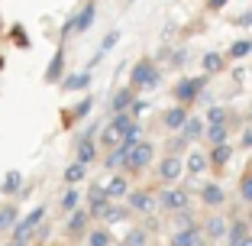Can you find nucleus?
<instances>
[{
    "label": "nucleus",
    "instance_id": "1",
    "mask_svg": "<svg viewBox=\"0 0 252 246\" xmlns=\"http://www.w3.org/2000/svg\"><path fill=\"white\" fill-rule=\"evenodd\" d=\"M45 214H49V208L45 204H39V208H32L26 217H20V224L13 227V233H10V240H13L16 246H30V240L36 237V230L42 227Z\"/></svg>",
    "mask_w": 252,
    "mask_h": 246
},
{
    "label": "nucleus",
    "instance_id": "2",
    "mask_svg": "<svg viewBox=\"0 0 252 246\" xmlns=\"http://www.w3.org/2000/svg\"><path fill=\"white\" fill-rule=\"evenodd\" d=\"M158 81H162V71H158V65L152 59H139L133 65V71H129V88L136 91H152L158 88Z\"/></svg>",
    "mask_w": 252,
    "mask_h": 246
},
{
    "label": "nucleus",
    "instance_id": "3",
    "mask_svg": "<svg viewBox=\"0 0 252 246\" xmlns=\"http://www.w3.org/2000/svg\"><path fill=\"white\" fill-rule=\"evenodd\" d=\"M191 204V191L181 185H168L158 191V208L162 211H171V214H178V211H188Z\"/></svg>",
    "mask_w": 252,
    "mask_h": 246
},
{
    "label": "nucleus",
    "instance_id": "4",
    "mask_svg": "<svg viewBox=\"0 0 252 246\" xmlns=\"http://www.w3.org/2000/svg\"><path fill=\"white\" fill-rule=\"evenodd\" d=\"M126 208L133 214H156L158 211V194L152 188H133L129 198H126Z\"/></svg>",
    "mask_w": 252,
    "mask_h": 246
},
{
    "label": "nucleus",
    "instance_id": "5",
    "mask_svg": "<svg viewBox=\"0 0 252 246\" xmlns=\"http://www.w3.org/2000/svg\"><path fill=\"white\" fill-rule=\"evenodd\" d=\"M152 159H156V146L149 140H139L129 149V156H126V172H142V169H149L152 165Z\"/></svg>",
    "mask_w": 252,
    "mask_h": 246
},
{
    "label": "nucleus",
    "instance_id": "6",
    "mask_svg": "<svg viewBox=\"0 0 252 246\" xmlns=\"http://www.w3.org/2000/svg\"><path fill=\"white\" fill-rule=\"evenodd\" d=\"M94 16H97V7H94V3H84V7L65 23V30H62V39L78 36V33H88V30H91V23H94Z\"/></svg>",
    "mask_w": 252,
    "mask_h": 246
},
{
    "label": "nucleus",
    "instance_id": "7",
    "mask_svg": "<svg viewBox=\"0 0 252 246\" xmlns=\"http://www.w3.org/2000/svg\"><path fill=\"white\" fill-rule=\"evenodd\" d=\"M204 84H207V75H197V78H181L178 84H175V97H178V104H191V101H197L200 91H204Z\"/></svg>",
    "mask_w": 252,
    "mask_h": 246
},
{
    "label": "nucleus",
    "instance_id": "8",
    "mask_svg": "<svg viewBox=\"0 0 252 246\" xmlns=\"http://www.w3.org/2000/svg\"><path fill=\"white\" fill-rule=\"evenodd\" d=\"M156 175H158V181H165V185H175V181L185 175V159H181V156H171V152H168V156L156 165Z\"/></svg>",
    "mask_w": 252,
    "mask_h": 246
},
{
    "label": "nucleus",
    "instance_id": "9",
    "mask_svg": "<svg viewBox=\"0 0 252 246\" xmlns=\"http://www.w3.org/2000/svg\"><path fill=\"white\" fill-rule=\"evenodd\" d=\"M68 237L71 240H81V237H88L91 233V214H88V208H78L74 214H68Z\"/></svg>",
    "mask_w": 252,
    "mask_h": 246
},
{
    "label": "nucleus",
    "instance_id": "10",
    "mask_svg": "<svg viewBox=\"0 0 252 246\" xmlns=\"http://www.w3.org/2000/svg\"><path fill=\"white\" fill-rule=\"evenodd\" d=\"M207 243V237H204V227H185V230H175L168 240V246H200Z\"/></svg>",
    "mask_w": 252,
    "mask_h": 246
},
{
    "label": "nucleus",
    "instance_id": "11",
    "mask_svg": "<svg viewBox=\"0 0 252 246\" xmlns=\"http://www.w3.org/2000/svg\"><path fill=\"white\" fill-rule=\"evenodd\" d=\"M129 191H133V185H129V175H126V172H117V175L107 181V198H110V201H126Z\"/></svg>",
    "mask_w": 252,
    "mask_h": 246
},
{
    "label": "nucleus",
    "instance_id": "12",
    "mask_svg": "<svg viewBox=\"0 0 252 246\" xmlns=\"http://www.w3.org/2000/svg\"><path fill=\"white\" fill-rule=\"evenodd\" d=\"M133 104H136V88L126 84V88H120L117 94L110 97V117H113V113H129Z\"/></svg>",
    "mask_w": 252,
    "mask_h": 246
},
{
    "label": "nucleus",
    "instance_id": "13",
    "mask_svg": "<svg viewBox=\"0 0 252 246\" xmlns=\"http://www.w3.org/2000/svg\"><path fill=\"white\" fill-rule=\"evenodd\" d=\"M42 81L45 84H55V81H65V49H55V55H52V62L45 65V75H42Z\"/></svg>",
    "mask_w": 252,
    "mask_h": 246
},
{
    "label": "nucleus",
    "instance_id": "14",
    "mask_svg": "<svg viewBox=\"0 0 252 246\" xmlns=\"http://www.w3.org/2000/svg\"><path fill=\"white\" fill-rule=\"evenodd\" d=\"M226 233H230V224L223 220V214H210L207 220H204V237H207L210 243H217V240H226Z\"/></svg>",
    "mask_w": 252,
    "mask_h": 246
},
{
    "label": "nucleus",
    "instance_id": "15",
    "mask_svg": "<svg viewBox=\"0 0 252 246\" xmlns=\"http://www.w3.org/2000/svg\"><path fill=\"white\" fill-rule=\"evenodd\" d=\"M188 117H191L188 107L185 104H175V107H168V110L162 113V123H165V130H175V133H178V130L188 123Z\"/></svg>",
    "mask_w": 252,
    "mask_h": 246
},
{
    "label": "nucleus",
    "instance_id": "16",
    "mask_svg": "<svg viewBox=\"0 0 252 246\" xmlns=\"http://www.w3.org/2000/svg\"><path fill=\"white\" fill-rule=\"evenodd\" d=\"M94 159H97V142H94V136H91V133H84L81 142H78V159H74V162L91 165Z\"/></svg>",
    "mask_w": 252,
    "mask_h": 246
},
{
    "label": "nucleus",
    "instance_id": "17",
    "mask_svg": "<svg viewBox=\"0 0 252 246\" xmlns=\"http://www.w3.org/2000/svg\"><path fill=\"white\" fill-rule=\"evenodd\" d=\"M200 201L207 204V208H220V204L226 201V194H223V185H217V181L204 185V188H200Z\"/></svg>",
    "mask_w": 252,
    "mask_h": 246
},
{
    "label": "nucleus",
    "instance_id": "18",
    "mask_svg": "<svg viewBox=\"0 0 252 246\" xmlns=\"http://www.w3.org/2000/svg\"><path fill=\"white\" fill-rule=\"evenodd\" d=\"M181 136H185L188 142H194V140H200V136L207 133V120H200V117H188V123L178 130Z\"/></svg>",
    "mask_w": 252,
    "mask_h": 246
},
{
    "label": "nucleus",
    "instance_id": "19",
    "mask_svg": "<svg viewBox=\"0 0 252 246\" xmlns=\"http://www.w3.org/2000/svg\"><path fill=\"white\" fill-rule=\"evenodd\" d=\"M78 208H81V188H68V191L59 198V211L62 214H74Z\"/></svg>",
    "mask_w": 252,
    "mask_h": 246
},
{
    "label": "nucleus",
    "instance_id": "20",
    "mask_svg": "<svg viewBox=\"0 0 252 246\" xmlns=\"http://www.w3.org/2000/svg\"><path fill=\"white\" fill-rule=\"evenodd\" d=\"M88 84H91V71L84 68V71L65 75V81H62V91H88Z\"/></svg>",
    "mask_w": 252,
    "mask_h": 246
},
{
    "label": "nucleus",
    "instance_id": "21",
    "mask_svg": "<svg viewBox=\"0 0 252 246\" xmlns=\"http://www.w3.org/2000/svg\"><path fill=\"white\" fill-rule=\"evenodd\" d=\"M126 156H129V146H117V149H110V152H107V159H104V169L107 172L126 169Z\"/></svg>",
    "mask_w": 252,
    "mask_h": 246
},
{
    "label": "nucleus",
    "instance_id": "22",
    "mask_svg": "<svg viewBox=\"0 0 252 246\" xmlns=\"http://www.w3.org/2000/svg\"><path fill=\"white\" fill-rule=\"evenodd\" d=\"M207 159H210L214 169H223V165L233 159V146H230V142H223V146H210V156Z\"/></svg>",
    "mask_w": 252,
    "mask_h": 246
},
{
    "label": "nucleus",
    "instance_id": "23",
    "mask_svg": "<svg viewBox=\"0 0 252 246\" xmlns=\"http://www.w3.org/2000/svg\"><path fill=\"white\" fill-rule=\"evenodd\" d=\"M207 165H210V159L204 156V152H191V156L185 159V172H188V175H204Z\"/></svg>",
    "mask_w": 252,
    "mask_h": 246
},
{
    "label": "nucleus",
    "instance_id": "24",
    "mask_svg": "<svg viewBox=\"0 0 252 246\" xmlns=\"http://www.w3.org/2000/svg\"><path fill=\"white\" fill-rule=\"evenodd\" d=\"M16 224H20V211H16L13 204L0 208V233H13Z\"/></svg>",
    "mask_w": 252,
    "mask_h": 246
},
{
    "label": "nucleus",
    "instance_id": "25",
    "mask_svg": "<svg viewBox=\"0 0 252 246\" xmlns=\"http://www.w3.org/2000/svg\"><path fill=\"white\" fill-rule=\"evenodd\" d=\"M84 178H88V165H81V162H71V165L65 169V185H68V188H78Z\"/></svg>",
    "mask_w": 252,
    "mask_h": 246
},
{
    "label": "nucleus",
    "instance_id": "26",
    "mask_svg": "<svg viewBox=\"0 0 252 246\" xmlns=\"http://www.w3.org/2000/svg\"><path fill=\"white\" fill-rule=\"evenodd\" d=\"M20 188H23V172L10 169L7 175H3V181H0V191H3V194H16Z\"/></svg>",
    "mask_w": 252,
    "mask_h": 246
},
{
    "label": "nucleus",
    "instance_id": "27",
    "mask_svg": "<svg viewBox=\"0 0 252 246\" xmlns=\"http://www.w3.org/2000/svg\"><path fill=\"white\" fill-rule=\"evenodd\" d=\"M117 240H113L110 227H94V230L88 233V246H113Z\"/></svg>",
    "mask_w": 252,
    "mask_h": 246
},
{
    "label": "nucleus",
    "instance_id": "28",
    "mask_svg": "<svg viewBox=\"0 0 252 246\" xmlns=\"http://www.w3.org/2000/svg\"><path fill=\"white\" fill-rule=\"evenodd\" d=\"M200 65H204V75H217V71H223L226 59H223L220 52H207L204 59H200Z\"/></svg>",
    "mask_w": 252,
    "mask_h": 246
},
{
    "label": "nucleus",
    "instance_id": "29",
    "mask_svg": "<svg viewBox=\"0 0 252 246\" xmlns=\"http://www.w3.org/2000/svg\"><path fill=\"white\" fill-rule=\"evenodd\" d=\"M117 42H120V33H117V30H113V33H107V36H104V42H100V49H97V52H94V59H91V65L104 62V55L110 52V49H113Z\"/></svg>",
    "mask_w": 252,
    "mask_h": 246
},
{
    "label": "nucleus",
    "instance_id": "30",
    "mask_svg": "<svg viewBox=\"0 0 252 246\" xmlns=\"http://www.w3.org/2000/svg\"><path fill=\"white\" fill-rule=\"evenodd\" d=\"M204 140H207L210 146H223V142H230V130L226 127H207Z\"/></svg>",
    "mask_w": 252,
    "mask_h": 246
},
{
    "label": "nucleus",
    "instance_id": "31",
    "mask_svg": "<svg viewBox=\"0 0 252 246\" xmlns=\"http://www.w3.org/2000/svg\"><path fill=\"white\" fill-rule=\"evenodd\" d=\"M243 237H249V220H233V224H230V233H226L230 246H236Z\"/></svg>",
    "mask_w": 252,
    "mask_h": 246
},
{
    "label": "nucleus",
    "instance_id": "32",
    "mask_svg": "<svg viewBox=\"0 0 252 246\" xmlns=\"http://www.w3.org/2000/svg\"><path fill=\"white\" fill-rule=\"evenodd\" d=\"M120 243H123V246H149V233L142 230V227H133V230L126 233Z\"/></svg>",
    "mask_w": 252,
    "mask_h": 246
},
{
    "label": "nucleus",
    "instance_id": "33",
    "mask_svg": "<svg viewBox=\"0 0 252 246\" xmlns=\"http://www.w3.org/2000/svg\"><path fill=\"white\" fill-rule=\"evenodd\" d=\"M91 107H94V101H91V97H84L81 104H74V107H71V113L65 117V123H74V120H84V117L91 113Z\"/></svg>",
    "mask_w": 252,
    "mask_h": 246
},
{
    "label": "nucleus",
    "instance_id": "34",
    "mask_svg": "<svg viewBox=\"0 0 252 246\" xmlns=\"http://www.w3.org/2000/svg\"><path fill=\"white\" fill-rule=\"evenodd\" d=\"M207 127H226V120H230V113H226V107H210L207 110Z\"/></svg>",
    "mask_w": 252,
    "mask_h": 246
},
{
    "label": "nucleus",
    "instance_id": "35",
    "mask_svg": "<svg viewBox=\"0 0 252 246\" xmlns=\"http://www.w3.org/2000/svg\"><path fill=\"white\" fill-rule=\"evenodd\" d=\"M249 52H252V39H236V42L230 45V52H226V59H246Z\"/></svg>",
    "mask_w": 252,
    "mask_h": 246
},
{
    "label": "nucleus",
    "instance_id": "36",
    "mask_svg": "<svg viewBox=\"0 0 252 246\" xmlns=\"http://www.w3.org/2000/svg\"><path fill=\"white\" fill-rule=\"evenodd\" d=\"M100 201H110L107 198V185H91L88 188V204H100Z\"/></svg>",
    "mask_w": 252,
    "mask_h": 246
},
{
    "label": "nucleus",
    "instance_id": "37",
    "mask_svg": "<svg viewBox=\"0 0 252 246\" xmlns=\"http://www.w3.org/2000/svg\"><path fill=\"white\" fill-rule=\"evenodd\" d=\"M194 224H197V220H194V211H191V208L175 214V227H178V230H185V227H194Z\"/></svg>",
    "mask_w": 252,
    "mask_h": 246
},
{
    "label": "nucleus",
    "instance_id": "38",
    "mask_svg": "<svg viewBox=\"0 0 252 246\" xmlns=\"http://www.w3.org/2000/svg\"><path fill=\"white\" fill-rule=\"evenodd\" d=\"M239 198L252 204V172H246L243 178H239Z\"/></svg>",
    "mask_w": 252,
    "mask_h": 246
},
{
    "label": "nucleus",
    "instance_id": "39",
    "mask_svg": "<svg viewBox=\"0 0 252 246\" xmlns=\"http://www.w3.org/2000/svg\"><path fill=\"white\" fill-rule=\"evenodd\" d=\"M188 149V140H185V136H175V140H171V156H181V152H185Z\"/></svg>",
    "mask_w": 252,
    "mask_h": 246
},
{
    "label": "nucleus",
    "instance_id": "40",
    "mask_svg": "<svg viewBox=\"0 0 252 246\" xmlns=\"http://www.w3.org/2000/svg\"><path fill=\"white\" fill-rule=\"evenodd\" d=\"M13 42H16V45H23V49L30 45V39L23 36V26H13Z\"/></svg>",
    "mask_w": 252,
    "mask_h": 246
},
{
    "label": "nucleus",
    "instance_id": "41",
    "mask_svg": "<svg viewBox=\"0 0 252 246\" xmlns=\"http://www.w3.org/2000/svg\"><path fill=\"white\" fill-rule=\"evenodd\" d=\"M146 110H149V101L136 97V104H133V110H129V113H133V117H139V113H146Z\"/></svg>",
    "mask_w": 252,
    "mask_h": 246
},
{
    "label": "nucleus",
    "instance_id": "42",
    "mask_svg": "<svg viewBox=\"0 0 252 246\" xmlns=\"http://www.w3.org/2000/svg\"><path fill=\"white\" fill-rule=\"evenodd\" d=\"M181 62H188V49H178V52L171 55V65H181Z\"/></svg>",
    "mask_w": 252,
    "mask_h": 246
},
{
    "label": "nucleus",
    "instance_id": "43",
    "mask_svg": "<svg viewBox=\"0 0 252 246\" xmlns=\"http://www.w3.org/2000/svg\"><path fill=\"white\" fill-rule=\"evenodd\" d=\"M226 3H230V0H207V7H210V10H223Z\"/></svg>",
    "mask_w": 252,
    "mask_h": 246
},
{
    "label": "nucleus",
    "instance_id": "44",
    "mask_svg": "<svg viewBox=\"0 0 252 246\" xmlns=\"http://www.w3.org/2000/svg\"><path fill=\"white\" fill-rule=\"evenodd\" d=\"M239 142H243L246 149H252V130H246V133H243V140H239Z\"/></svg>",
    "mask_w": 252,
    "mask_h": 246
},
{
    "label": "nucleus",
    "instance_id": "45",
    "mask_svg": "<svg viewBox=\"0 0 252 246\" xmlns=\"http://www.w3.org/2000/svg\"><path fill=\"white\" fill-rule=\"evenodd\" d=\"M236 23H239V26H252V10H249V13H243Z\"/></svg>",
    "mask_w": 252,
    "mask_h": 246
},
{
    "label": "nucleus",
    "instance_id": "46",
    "mask_svg": "<svg viewBox=\"0 0 252 246\" xmlns=\"http://www.w3.org/2000/svg\"><path fill=\"white\" fill-rule=\"evenodd\" d=\"M236 246H252V233H249V237H243V240H239Z\"/></svg>",
    "mask_w": 252,
    "mask_h": 246
},
{
    "label": "nucleus",
    "instance_id": "47",
    "mask_svg": "<svg viewBox=\"0 0 252 246\" xmlns=\"http://www.w3.org/2000/svg\"><path fill=\"white\" fill-rule=\"evenodd\" d=\"M3 246H16V243H13V240H7V243H3Z\"/></svg>",
    "mask_w": 252,
    "mask_h": 246
},
{
    "label": "nucleus",
    "instance_id": "48",
    "mask_svg": "<svg viewBox=\"0 0 252 246\" xmlns=\"http://www.w3.org/2000/svg\"><path fill=\"white\" fill-rule=\"evenodd\" d=\"M3 65H7V62H3V55H0V68H3Z\"/></svg>",
    "mask_w": 252,
    "mask_h": 246
},
{
    "label": "nucleus",
    "instance_id": "49",
    "mask_svg": "<svg viewBox=\"0 0 252 246\" xmlns=\"http://www.w3.org/2000/svg\"><path fill=\"white\" fill-rule=\"evenodd\" d=\"M113 246H123V243H113Z\"/></svg>",
    "mask_w": 252,
    "mask_h": 246
},
{
    "label": "nucleus",
    "instance_id": "50",
    "mask_svg": "<svg viewBox=\"0 0 252 246\" xmlns=\"http://www.w3.org/2000/svg\"><path fill=\"white\" fill-rule=\"evenodd\" d=\"M249 120H252V110H249Z\"/></svg>",
    "mask_w": 252,
    "mask_h": 246
},
{
    "label": "nucleus",
    "instance_id": "51",
    "mask_svg": "<svg viewBox=\"0 0 252 246\" xmlns=\"http://www.w3.org/2000/svg\"><path fill=\"white\" fill-rule=\"evenodd\" d=\"M200 246H207V243H200Z\"/></svg>",
    "mask_w": 252,
    "mask_h": 246
}]
</instances>
